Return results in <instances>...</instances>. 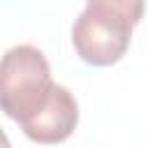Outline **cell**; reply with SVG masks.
Returning <instances> with one entry per match:
<instances>
[{"label": "cell", "mask_w": 148, "mask_h": 148, "mask_svg": "<svg viewBox=\"0 0 148 148\" xmlns=\"http://www.w3.org/2000/svg\"><path fill=\"white\" fill-rule=\"evenodd\" d=\"M143 7L146 0H86V9L72 25L76 56L95 67L118 62L143 18Z\"/></svg>", "instance_id": "obj_1"}, {"label": "cell", "mask_w": 148, "mask_h": 148, "mask_svg": "<svg viewBox=\"0 0 148 148\" xmlns=\"http://www.w3.org/2000/svg\"><path fill=\"white\" fill-rule=\"evenodd\" d=\"M53 86L49 60L37 46L18 44L0 58V111L18 125L42 111Z\"/></svg>", "instance_id": "obj_2"}, {"label": "cell", "mask_w": 148, "mask_h": 148, "mask_svg": "<svg viewBox=\"0 0 148 148\" xmlns=\"http://www.w3.org/2000/svg\"><path fill=\"white\" fill-rule=\"evenodd\" d=\"M76 123H79V104L74 95L65 86L56 83L42 111L32 120L21 125V130L28 139L37 143H60L74 132Z\"/></svg>", "instance_id": "obj_3"}, {"label": "cell", "mask_w": 148, "mask_h": 148, "mask_svg": "<svg viewBox=\"0 0 148 148\" xmlns=\"http://www.w3.org/2000/svg\"><path fill=\"white\" fill-rule=\"evenodd\" d=\"M0 148H12V143H9V139H7V134L0 130Z\"/></svg>", "instance_id": "obj_4"}]
</instances>
